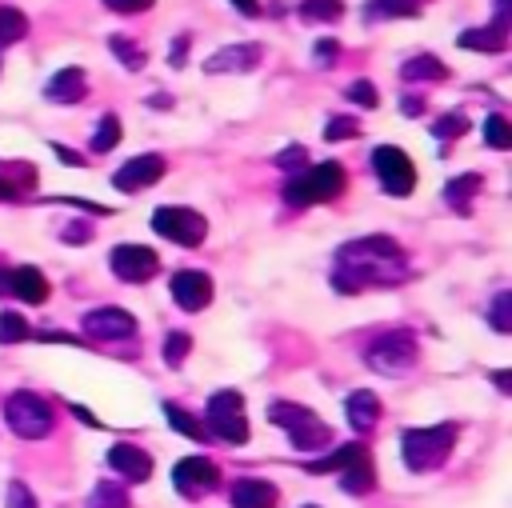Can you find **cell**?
Returning <instances> with one entry per match:
<instances>
[{
	"mask_svg": "<svg viewBox=\"0 0 512 508\" xmlns=\"http://www.w3.org/2000/svg\"><path fill=\"white\" fill-rule=\"evenodd\" d=\"M4 280H8V268H0V292H4Z\"/></svg>",
	"mask_w": 512,
	"mask_h": 508,
	"instance_id": "db71d44e",
	"label": "cell"
},
{
	"mask_svg": "<svg viewBox=\"0 0 512 508\" xmlns=\"http://www.w3.org/2000/svg\"><path fill=\"white\" fill-rule=\"evenodd\" d=\"M172 484L184 500H200L208 492L220 488V468L208 460V456H184L176 468H172Z\"/></svg>",
	"mask_w": 512,
	"mask_h": 508,
	"instance_id": "8fae6325",
	"label": "cell"
},
{
	"mask_svg": "<svg viewBox=\"0 0 512 508\" xmlns=\"http://www.w3.org/2000/svg\"><path fill=\"white\" fill-rule=\"evenodd\" d=\"M52 152H56V156H60V164H68V168H84V164H88L80 152H72V148H64V144H52Z\"/></svg>",
	"mask_w": 512,
	"mask_h": 508,
	"instance_id": "7bdbcfd3",
	"label": "cell"
},
{
	"mask_svg": "<svg viewBox=\"0 0 512 508\" xmlns=\"http://www.w3.org/2000/svg\"><path fill=\"white\" fill-rule=\"evenodd\" d=\"M4 508H36L32 488H28L24 480H12V484H8V504H4Z\"/></svg>",
	"mask_w": 512,
	"mask_h": 508,
	"instance_id": "ab89813d",
	"label": "cell"
},
{
	"mask_svg": "<svg viewBox=\"0 0 512 508\" xmlns=\"http://www.w3.org/2000/svg\"><path fill=\"white\" fill-rule=\"evenodd\" d=\"M400 112H404V116H420V112H424V100H420V96H404V100H400Z\"/></svg>",
	"mask_w": 512,
	"mask_h": 508,
	"instance_id": "7dc6e473",
	"label": "cell"
},
{
	"mask_svg": "<svg viewBox=\"0 0 512 508\" xmlns=\"http://www.w3.org/2000/svg\"><path fill=\"white\" fill-rule=\"evenodd\" d=\"M468 132V116L464 112H448V116H440L436 124H432V136L436 140H456V136H464Z\"/></svg>",
	"mask_w": 512,
	"mask_h": 508,
	"instance_id": "d590c367",
	"label": "cell"
},
{
	"mask_svg": "<svg viewBox=\"0 0 512 508\" xmlns=\"http://www.w3.org/2000/svg\"><path fill=\"white\" fill-rule=\"evenodd\" d=\"M348 100H352V104H360V108H376V104H380V96H376V84H372V80H356V84H348Z\"/></svg>",
	"mask_w": 512,
	"mask_h": 508,
	"instance_id": "f35d334b",
	"label": "cell"
},
{
	"mask_svg": "<svg viewBox=\"0 0 512 508\" xmlns=\"http://www.w3.org/2000/svg\"><path fill=\"white\" fill-rule=\"evenodd\" d=\"M68 408H72V412H76V416H80L84 424H96V428H100V420H96V416H92L88 408H80V404H68Z\"/></svg>",
	"mask_w": 512,
	"mask_h": 508,
	"instance_id": "f5cc1de1",
	"label": "cell"
},
{
	"mask_svg": "<svg viewBox=\"0 0 512 508\" xmlns=\"http://www.w3.org/2000/svg\"><path fill=\"white\" fill-rule=\"evenodd\" d=\"M420 0H372L368 4V20H396V16H416Z\"/></svg>",
	"mask_w": 512,
	"mask_h": 508,
	"instance_id": "4dcf8cb0",
	"label": "cell"
},
{
	"mask_svg": "<svg viewBox=\"0 0 512 508\" xmlns=\"http://www.w3.org/2000/svg\"><path fill=\"white\" fill-rule=\"evenodd\" d=\"M32 340V324L20 312H0V344H24Z\"/></svg>",
	"mask_w": 512,
	"mask_h": 508,
	"instance_id": "1f68e13d",
	"label": "cell"
},
{
	"mask_svg": "<svg viewBox=\"0 0 512 508\" xmlns=\"http://www.w3.org/2000/svg\"><path fill=\"white\" fill-rule=\"evenodd\" d=\"M184 48H188V32H184V36H176V44H172V64H176V68L184 64Z\"/></svg>",
	"mask_w": 512,
	"mask_h": 508,
	"instance_id": "681fc988",
	"label": "cell"
},
{
	"mask_svg": "<svg viewBox=\"0 0 512 508\" xmlns=\"http://www.w3.org/2000/svg\"><path fill=\"white\" fill-rule=\"evenodd\" d=\"M80 324H84V336L96 340V344H116V340H132L136 336V316L128 308H112V304L92 308Z\"/></svg>",
	"mask_w": 512,
	"mask_h": 508,
	"instance_id": "30bf717a",
	"label": "cell"
},
{
	"mask_svg": "<svg viewBox=\"0 0 512 508\" xmlns=\"http://www.w3.org/2000/svg\"><path fill=\"white\" fill-rule=\"evenodd\" d=\"M276 164H280V168H304V148H288V152H280Z\"/></svg>",
	"mask_w": 512,
	"mask_h": 508,
	"instance_id": "ee69618b",
	"label": "cell"
},
{
	"mask_svg": "<svg viewBox=\"0 0 512 508\" xmlns=\"http://www.w3.org/2000/svg\"><path fill=\"white\" fill-rule=\"evenodd\" d=\"M4 292H12V296L24 300V304H44V300L52 296L48 276H44L40 268H32V264H16V268H8Z\"/></svg>",
	"mask_w": 512,
	"mask_h": 508,
	"instance_id": "9a60e30c",
	"label": "cell"
},
{
	"mask_svg": "<svg viewBox=\"0 0 512 508\" xmlns=\"http://www.w3.org/2000/svg\"><path fill=\"white\" fill-rule=\"evenodd\" d=\"M484 144H488V148H496V152L512 148V124H508L500 112H492V116L484 120Z\"/></svg>",
	"mask_w": 512,
	"mask_h": 508,
	"instance_id": "836d02e7",
	"label": "cell"
},
{
	"mask_svg": "<svg viewBox=\"0 0 512 508\" xmlns=\"http://www.w3.org/2000/svg\"><path fill=\"white\" fill-rule=\"evenodd\" d=\"M268 416H272V424H280V428L288 432L292 448H300V452H316L320 444H328V440H332L328 424H324L312 408H304V404L276 400V404H268Z\"/></svg>",
	"mask_w": 512,
	"mask_h": 508,
	"instance_id": "277c9868",
	"label": "cell"
},
{
	"mask_svg": "<svg viewBox=\"0 0 512 508\" xmlns=\"http://www.w3.org/2000/svg\"><path fill=\"white\" fill-rule=\"evenodd\" d=\"M240 16H260V0H232Z\"/></svg>",
	"mask_w": 512,
	"mask_h": 508,
	"instance_id": "f907efd6",
	"label": "cell"
},
{
	"mask_svg": "<svg viewBox=\"0 0 512 508\" xmlns=\"http://www.w3.org/2000/svg\"><path fill=\"white\" fill-rule=\"evenodd\" d=\"M24 32H28V16L20 12V8H0V48H8V44H16V40H24Z\"/></svg>",
	"mask_w": 512,
	"mask_h": 508,
	"instance_id": "f546056e",
	"label": "cell"
},
{
	"mask_svg": "<svg viewBox=\"0 0 512 508\" xmlns=\"http://www.w3.org/2000/svg\"><path fill=\"white\" fill-rule=\"evenodd\" d=\"M364 444H344V448H336V452H328V456H320V460H308L304 464V472H312V476H324V472H340L356 452H360Z\"/></svg>",
	"mask_w": 512,
	"mask_h": 508,
	"instance_id": "f1b7e54d",
	"label": "cell"
},
{
	"mask_svg": "<svg viewBox=\"0 0 512 508\" xmlns=\"http://www.w3.org/2000/svg\"><path fill=\"white\" fill-rule=\"evenodd\" d=\"M508 16H496L492 24H484V28H464L460 32V48H468V52H504L508 48Z\"/></svg>",
	"mask_w": 512,
	"mask_h": 508,
	"instance_id": "ffe728a7",
	"label": "cell"
},
{
	"mask_svg": "<svg viewBox=\"0 0 512 508\" xmlns=\"http://www.w3.org/2000/svg\"><path fill=\"white\" fill-rule=\"evenodd\" d=\"M416 336L408 332V328H396V332H384V336H376L372 344H368V352H364V360H368V368H376V372H384V376H400V372H408L412 364H416Z\"/></svg>",
	"mask_w": 512,
	"mask_h": 508,
	"instance_id": "52a82bcc",
	"label": "cell"
},
{
	"mask_svg": "<svg viewBox=\"0 0 512 508\" xmlns=\"http://www.w3.org/2000/svg\"><path fill=\"white\" fill-rule=\"evenodd\" d=\"M4 420H8V428H12L20 440H44V436L52 432V424H56L52 404H48L44 396L28 392V388H20V392H12V396L4 400Z\"/></svg>",
	"mask_w": 512,
	"mask_h": 508,
	"instance_id": "5b68a950",
	"label": "cell"
},
{
	"mask_svg": "<svg viewBox=\"0 0 512 508\" xmlns=\"http://www.w3.org/2000/svg\"><path fill=\"white\" fill-rule=\"evenodd\" d=\"M344 412H348V428L360 432V436H368V432L376 428V420H380V396L368 392V388H356V392L344 400Z\"/></svg>",
	"mask_w": 512,
	"mask_h": 508,
	"instance_id": "44dd1931",
	"label": "cell"
},
{
	"mask_svg": "<svg viewBox=\"0 0 512 508\" xmlns=\"http://www.w3.org/2000/svg\"><path fill=\"white\" fill-rule=\"evenodd\" d=\"M456 444V424H428V428H408L400 436V452L408 472H432L448 460Z\"/></svg>",
	"mask_w": 512,
	"mask_h": 508,
	"instance_id": "3957f363",
	"label": "cell"
},
{
	"mask_svg": "<svg viewBox=\"0 0 512 508\" xmlns=\"http://www.w3.org/2000/svg\"><path fill=\"white\" fill-rule=\"evenodd\" d=\"M108 48H112V56H116L124 68H132V72H140V68L148 64L144 48H140V44H132V40H124V36H112V40H108Z\"/></svg>",
	"mask_w": 512,
	"mask_h": 508,
	"instance_id": "d6a6232c",
	"label": "cell"
},
{
	"mask_svg": "<svg viewBox=\"0 0 512 508\" xmlns=\"http://www.w3.org/2000/svg\"><path fill=\"white\" fill-rule=\"evenodd\" d=\"M152 232L164 236V240H172V244H180V248H196L204 240L208 224H204L200 212L180 208V204H168V208H156L152 212Z\"/></svg>",
	"mask_w": 512,
	"mask_h": 508,
	"instance_id": "9c48e42d",
	"label": "cell"
},
{
	"mask_svg": "<svg viewBox=\"0 0 512 508\" xmlns=\"http://www.w3.org/2000/svg\"><path fill=\"white\" fill-rule=\"evenodd\" d=\"M400 76L404 80H444L448 76V64H440L436 56H428V52H420V56H412V60H404V68H400Z\"/></svg>",
	"mask_w": 512,
	"mask_h": 508,
	"instance_id": "cb8c5ba5",
	"label": "cell"
},
{
	"mask_svg": "<svg viewBox=\"0 0 512 508\" xmlns=\"http://www.w3.org/2000/svg\"><path fill=\"white\" fill-rule=\"evenodd\" d=\"M404 276H408V260L392 236H360V240L344 244L336 252V268H332V284L340 292H364V288L396 284Z\"/></svg>",
	"mask_w": 512,
	"mask_h": 508,
	"instance_id": "6da1fadb",
	"label": "cell"
},
{
	"mask_svg": "<svg viewBox=\"0 0 512 508\" xmlns=\"http://www.w3.org/2000/svg\"><path fill=\"white\" fill-rule=\"evenodd\" d=\"M168 292H172L176 308H184V312H200V308L212 304V276L200 272V268H180V272L172 276Z\"/></svg>",
	"mask_w": 512,
	"mask_h": 508,
	"instance_id": "4fadbf2b",
	"label": "cell"
},
{
	"mask_svg": "<svg viewBox=\"0 0 512 508\" xmlns=\"http://www.w3.org/2000/svg\"><path fill=\"white\" fill-rule=\"evenodd\" d=\"M204 428L208 436L224 440V444H248V416H244V396L236 388H220L208 396V412H204Z\"/></svg>",
	"mask_w": 512,
	"mask_h": 508,
	"instance_id": "8992f818",
	"label": "cell"
},
{
	"mask_svg": "<svg viewBox=\"0 0 512 508\" xmlns=\"http://www.w3.org/2000/svg\"><path fill=\"white\" fill-rule=\"evenodd\" d=\"M164 416H168V424L180 432V436H188V440H196V444H204L208 440V428L192 416V412H184L180 404H172V400H164Z\"/></svg>",
	"mask_w": 512,
	"mask_h": 508,
	"instance_id": "d4e9b609",
	"label": "cell"
},
{
	"mask_svg": "<svg viewBox=\"0 0 512 508\" xmlns=\"http://www.w3.org/2000/svg\"><path fill=\"white\" fill-rule=\"evenodd\" d=\"M352 136H360V124L352 116H332L324 128V140H352Z\"/></svg>",
	"mask_w": 512,
	"mask_h": 508,
	"instance_id": "74e56055",
	"label": "cell"
},
{
	"mask_svg": "<svg viewBox=\"0 0 512 508\" xmlns=\"http://www.w3.org/2000/svg\"><path fill=\"white\" fill-rule=\"evenodd\" d=\"M164 176V160L156 156V152H144V156H132L128 164H120L116 172H112V184L120 188V192H144L148 184H156Z\"/></svg>",
	"mask_w": 512,
	"mask_h": 508,
	"instance_id": "5bb4252c",
	"label": "cell"
},
{
	"mask_svg": "<svg viewBox=\"0 0 512 508\" xmlns=\"http://www.w3.org/2000/svg\"><path fill=\"white\" fill-rule=\"evenodd\" d=\"M116 144H120V116H116V112H104L100 124H96V132H92V152L104 156V152H112Z\"/></svg>",
	"mask_w": 512,
	"mask_h": 508,
	"instance_id": "4316f807",
	"label": "cell"
},
{
	"mask_svg": "<svg viewBox=\"0 0 512 508\" xmlns=\"http://www.w3.org/2000/svg\"><path fill=\"white\" fill-rule=\"evenodd\" d=\"M480 188H484V180H480L476 172H464V176H452V180L444 184V200H448V208H456L460 216H468Z\"/></svg>",
	"mask_w": 512,
	"mask_h": 508,
	"instance_id": "603a6c76",
	"label": "cell"
},
{
	"mask_svg": "<svg viewBox=\"0 0 512 508\" xmlns=\"http://www.w3.org/2000/svg\"><path fill=\"white\" fill-rule=\"evenodd\" d=\"M88 508H128V488L124 480H96Z\"/></svg>",
	"mask_w": 512,
	"mask_h": 508,
	"instance_id": "484cf974",
	"label": "cell"
},
{
	"mask_svg": "<svg viewBox=\"0 0 512 508\" xmlns=\"http://www.w3.org/2000/svg\"><path fill=\"white\" fill-rule=\"evenodd\" d=\"M304 508H320V504H304Z\"/></svg>",
	"mask_w": 512,
	"mask_h": 508,
	"instance_id": "11a10c76",
	"label": "cell"
},
{
	"mask_svg": "<svg viewBox=\"0 0 512 508\" xmlns=\"http://www.w3.org/2000/svg\"><path fill=\"white\" fill-rule=\"evenodd\" d=\"M340 488H344L348 496H368V492L376 488V468H372L368 448H360V452L340 468Z\"/></svg>",
	"mask_w": 512,
	"mask_h": 508,
	"instance_id": "7402d4cb",
	"label": "cell"
},
{
	"mask_svg": "<svg viewBox=\"0 0 512 508\" xmlns=\"http://www.w3.org/2000/svg\"><path fill=\"white\" fill-rule=\"evenodd\" d=\"M20 196V188L8 180V172H0V200H16Z\"/></svg>",
	"mask_w": 512,
	"mask_h": 508,
	"instance_id": "c3c4849f",
	"label": "cell"
},
{
	"mask_svg": "<svg viewBox=\"0 0 512 508\" xmlns=\"http://www.w3.org/2000/svg\"><path fill=\"white\" fill-rule=\"evenodd\" d=\"M340 16H344L340 0H304L300 4V20H308V24H336Z\"/></svg>",
	"mask_w": 512,
	"mask_h": 508,
	"instance_id": "83f0119b",
	"label": "cell"
},
{
	"mask_svg": "<svg viewBox=\"0 0 512 508\" xmlns=\"http://www.w3.org/2000/svg\"><path fill=\"white\" fill-rule=\"evenodd\" d=\"M260 56H264L260 44H228V48H220V52L208 56L204 72H248V68L260 64Z\"/></svg>",
	"mask_w": 512,
	"mask_h": 508,
	"instance_id": "d6986e66",
	"label": "cell"
},
{
	"mask_svg": "<svg viewBox=\"0 0 512 508\" xmlns=\"http://www.w3.org/2000/svg\"><path fill=\"white\" fill-rule=\"evenodd\" d=\"M372 168H376V180L384 184L388 196H408L416 188V164L396 144H376L372 148Z\"/></svg>",
	"mask_w": 512,
	"mask_h": 508,
	"instance_id": "ba28073f",
	"label": "cell"
},
{
	"mask_svg": "<svg viewBox=\"0 0 512 508\" xmlns=\"http://www.w3.org/2000/svg\"><path fill=\"white\" fill-rule=\"evenodd\" d=\"M344 184H348V172H344V164H336V160H324V164H308V168H300L288 184H284V200L292 204V208H308V204H328V200H336L340 192H344Z\"/></svg>",
	"mask_w": 512,
	"mask_h": 508,
	"instance_id": "7a4b0ae2",
	"label": "cell"
},
{
	"mask_svg": "<svg viewBox=\"0 0 512 508\" xmlns=\"http://www.w3.org/2000/svg\"><path fill=\"white\" fill-rule=\"evenodd\" d=\"M316 60H320L324 68H332V60H336V44H332V40H320V44H316Z\"/></svg>",
	"mask_w": 512,
	"mask_h": 508,
	"instance_id": "bcb514c9",
	"label": "cell"
},
{
	"mask_svg": "<svg viewBox=\"0 0 512 508\" xmlns=\"http://www.w3.org/2000/svg\"><path fill=\"white\" fill-rule=\"evenodd\" d=\"M44 96H48L52 104H80V100L88 96V76H84V68H76V64L60 68V72L44 84Z\"/></svg>",
	"mask_w": 512,
	"mask_h": 508,
	"instance_id": "e0dca14e",
	"label": "cell"
},
{
	"mask_svg": "<svg viewBox=\"0 0 512 508\" xmlns=\"http://www.w3.org/2000/svg\"><path fill=\"white\" fill-rule=\"evenodd\" d=\"M188 352H192V336L188 332H168V340H164V364L168 368H180L188 360Z\"/></svg>",
	"mask_w": 512,
	"mask_h": 508,
	"instance_id": "e575fe53",
	"label": "cell"
},
{
	"mask_svg": "<svg viewBox=\"0 0 512 508\" xmlns=\"http://www.w3.org/2000/svg\"><path fill=\"white\" fill-rule=\"evenodd\" d=\"M108 264H112L116 280H128V284H148L160 272V256L144 244H116L108 252Z\"/></svg>",
	"mask_w": 512,
	"mask_h": 508,
	"instance_id": "7c38bea8",
	"label": "cell"
},
{
	"mask_svg": "<svg viewBox=\"0 0 512 508\" xmlns=\"http://www.w3.org/2000/svg\"><path fill=\"white\" fill-rule=\"evenodd\" d=\"M492 380H496V388H500V392H512V384H508V380H512V372H508V368L492 372Z\"/></svg>",
	"mask_w": 512,
	"mask_h": 508,
	"instance_id": "816d5d0a",
	"label": "cell"
},
{
	"mask_svg": "<svg viewBox=\"0 0 512 508\" xmlns=\"http://www.w3.org/2000/svg\"><path fill=\"white\" fill-rule=\"evenodd\" d=\"M276 504H280V488L272 480L244 476L232 484V508H276Z\"/></svg>",
	"mask_w": 512,
	"mask_h": 508,
	"instance_id": "ac0fdd59",
	"label": "cell"
},
{
	"mask_svg": "<svg viewBox=\"0 0 512 508\" xmlns=\"http://www.w3.org/2000/svg\"><path fill=\"white\" fill-rule=\"evenodd\" d=\"M108 468H112L120 480H128V484H144V480L152 476V456H148L140 444H112Z\"/></svg>",
	"mask_w": 512,
	"mask_h": 508,
	"instance_id": "2e32d148",
	"label": "cell"
},
{
	"mask_svg": "<svg viewBox=\"0 0 512 508\" xmlns=\"http://www.w3.org/2000/svg\"><path fill=\"white\" fill-rule=\"evenodd\" d=\"M40 340H52V344H72V348H84V340L80 336H72V332H40Z\"/></svg>",
	"mask_w": 512,
	"mask_h": 508,
	"instance_id": "f6af8a7d",
	"label": "cell"
},
{
	"mask_svg": "<svg viewBox=\"0 0 512 508\" xmlns=\"http://www.w3.org/2000/svg\"><path fill=\"white\" fill-rule=\"evenodd\" d=\"M112 12H124V16H136V12H148L152 0H104Z\"/></svg>",
	"mask_w": 512,
	"mask_h": 508,
	"instance_id": "b9f144b4",
	"label": "cell"
},
{
	"mask_svg": "<svg viewBox=\"0 0 512 508\" xmlns=\"http://www.w3.org/2000/svg\"><path fill=\"white\" fill-rule=\"evenodd\" d=\"M92 232H96L92 224H84V220H72V224H68L60 236H64V244H84V240H92Z\"/></svg>",
	"mask_w": 512,
	"mask_h": 508,
	"instance_id": "60d3db41",
	"label": "cell"
},
{
	"mask_svg": "<svg viewBox=\"0 0 512 508\" xmlns=\"http://www.w3.org/2000/svg\"><path fill=\"white\" fill-rule=\"evenodd\" d=\"M488 320H492L496 332H512V292H496Z\"/></svg>",
	"mask_w": 512,
	"mask_h": 508,
	"instance_id": "8d00e7d4",
	"label": "cell"
}]
</instances>
